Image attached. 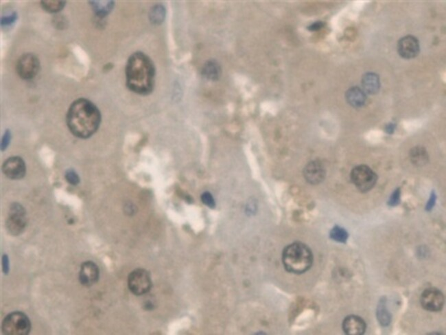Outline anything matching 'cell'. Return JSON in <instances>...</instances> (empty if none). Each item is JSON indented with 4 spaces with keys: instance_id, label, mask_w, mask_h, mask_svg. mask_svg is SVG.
Listing matches in <instances>:
<instances>
[{
    "instance_id": "1f68e13d",
    "label": "cell",
    "mask_w": 446,
    "mask_h": 335,
    "mask_svg": "<svg viewBox=\"0 0 446 335\" xmlns=\"http://www.w3.org/2000/svg\"><path fill=\"white\" fill-rule=\"evenodd\" d=\"M2 265L3 273L7 274L9 271V261L8 256H7L6 255H3L2 258Z\"/></svg>"
},
{
    "instance_id": "ac0fdd59",
    "label": "cell",
    "mask_w": 446,
    "mask_h": 335,
    "mask_svg": "<svg viewBox=\"0 0 446 335\" xmlns=\"http://www.w3.org/2000/svg\"><path fill=\"white\" fill-rule=\"evenodd\" d=\"M377 319L382 327H387L391 322V315L386 305V299L382 298L379 302L376 312Z\"/></svg>"
},
{
    "instance_id": "484cf974",
    "label": "cell",
    "mask_w": 446,
    "mask_h": 335,
    "mask_svg": "<svg viewBox=\"0 0 446 335\" xmlns=\"http://www.w3.org/2000/svg\"><path fill=\"white\" fill-rule=\"evenodd\" d=\"M400 193H400V188L395 190L392 195H391V197H390L389 202H388V205L391 206V207L398 206L400 202Z\"/></svg>"
},
{
    "instance_id": "2e32d148",
    "label": "cell",
    "mask_w": 446,
    "mask_h": 335,
    "mask_svg": "<svg viewBox=\"0 0 446 335\" xmlns=\"http://www.w3.org/2000/svg\"><path fill=\"white\" fill-rule=\"evenodd\" d=\"M362 86L365 93L369 94L378 93L380 88V79L378 74L373 72H368L364 74L362 79Z\"/></svg>"
},
{
    "instance_id": "d4e9b609",
    "label": "cell",
    "mask_w": 446,
    "mask_h": 335,
    "mask_svg": "<svg viewBox=\"0 0 446 335\" xmlns=\"http://www.w3.org/2000/svg\"><path fill=\"white\" fill-rule=\"evenodd\" d=\"M65 178H66L67 181H68L70 184L73 185V186H76V185L79 184L80 179L79 175H78L77 173L74 172L73 170H69V171L67 172L66 174H65Z\"/></svg>"
},
{
    "instance_id": "d6986e66",
    "label": "cell",
    "mask_w": 446,
    "mask_h": 335,
    "mask_svg": "<svg viewBox=\"0 0 446 335\" xmlns=\"http://www.w3.org/2000/svg\"><path fill=\"white\" fill-rule=\"evenodd\" d=\"M90 2L94 11L101 18L110 14L114 6L113 1H90Z\"/></svg>"
},
{
    "instance_id": "603a6c76",
    "label": "cell",
    "mask_w": 446,
    "mask_h": 335,
    "mask_svg": "<svg viewBox=\"0 0 446 335\" xmlns=\"http://www.w3.org/2000/svg\"><path fill=\"white\" fill-rule=\"evenodd\" d=\"M331 238L335 241L345 243L348 238V233L343 228L336 226L331 230Z\"/></svg>"
},
{
    "instance_id": "5bb4252c",
    "label": "cell",
    "mask_w": 446,
    "mask_h": 335,
    "mask_svg": "<svg viewBox=\"0 0 446 335\" xmlns=\"http://www.w3.org/2000/svg\"><path fill=\"white\" fill-rule=\"evenodd\" d=\"M342 329L348 335H361L365 333L367 325L360 317L349 316L344 319Z\"/></svg>"
},
{
    "instance_id": "30bf717a",
    "label": "cell",
    "mask_w": 446,
    "mask_h": 335,
    "mask_svg": "<svg viewBox=\"0 0 446 335\" xmlns=\"http://www.w3.org/2000/svg\"><path fill=\"white\" fill-rule=\"evenodd\" d=\"M398 54L404 59H413L420 53V46L418 39L414 36L407 35L402 37L398 44Z\"/></svg>"
},
{
    "instance_id": "ffe728a7",
    "label": "cell",
    "mask_w": 446,
    "mask_h": 335,
    "mask_svg": "<svg viewBox=\"0 0 446 335\" xmlns=\"http://www.w3.org/2000/svg\"><path fill=\"white\" fill-rule=\"evenodd\" d=\"M202 74L207 79L216 81L221 74V67L215 61H210L204 65Z\"/></svg>"
},
{
    "instance_id": "9c48e42d",
    "label": "cell",
    "mask_w": 446,
    "mask_h": 335,
    "mask_svg": "<svg viewBox=\"0 0 446 335\" xmlns=\"http://www.w3.org/2000/svg\"><path fill=\"white\" fill-rule=\"evenodd\" d=\"M421 304L424 309L431 312H438L443 309L444 296L440 290L435 288L426 289L420 298Z\"/></svg>"
},
{
    "instance_id": "cb8c5ba5",
    "label": "cell",
    "mask_w": 446,
    "mask_h": 335,
    "mask_svg": "<svg viewBox=\"0 0 446 335\" xmlns=\"http://www.w3.org/2000/svg\"><path fill=\"white\" fill-rule=\"evenodd\" d=\"M17 19V14L15 12H12L10 15L4 16L1 18V26H10L15 22Z\"/></svg>"
},
{
    "instance_id": "83f0119b",
    "label": "cell",
    "mask_w": 446,
    "mask_h": 335,
    "mask_svg": "<svg viewBox=\"0 0 446 335\" xmlns=\"http://www.w3.org/2000/svg\"><path fill=\"white\" fill-rule=\"evenodd\" d=\"M10 131L7 130L6 132H5L4 135H3V138L1 139V151H4L5 149L7 147H8L9 143H10Z\"/></svg>"
},
{
    "instance_id": "5b68a950",
    "label": "cell",
    "mask_w": 446,
    "mask_h": 335,
    "mask_svg": "<svg viewBox=\"0 0 446 335\" xmlns=\"http://www.w3.org/2000/svg\"><path fill=\"white\" fill-rule=\"evenodd\" d=\"M351 181L362 193L371 191L377 182V175L366 165L356 166L351 173Z\"/></svg>"
},
{
    "instance_id": "8fae6325",
    "label": "cell",
    "mask_w": 446,
    "mask_h": 335,
    "mask_svg": "<svg viewBox=\"0 0 446 335\" xmlns=\"http://www.w3.org/2000/svg\"><path fill=\"white\" fill-rule=\"evenodd\" d=\"M3 173L10 179H21L26 174V164L21 157H12L3 164Z\"/></svg>"
},
{
    "instance_id": "4316f807",
    "label": "cell",
    "mask_w": 446,
    "mask_h": 335,
    "mask_svg": "<svg viewBox=\"0 0 446 335\" xmlns=\"http://www.w3.org/2000/svg\"><path fill=\"white\" fill-rule=\"evenodd\" d=\"M201 200H202L203 203H204V204H206L207 206H208V207L211 208L215 207L216 204L215 199H214L211 194L208 193V192H206V193L203 194L202 196H201Z\"/></svg>"
},
{
    "instance_id": "4fadbf2b",
    "label": "cell",
    "mask_w": 446,
    "mask_h": 335,
    "mask_svg": "<svg viewBox=\"0 0 446 335\" xmlns=\"http://www.w3.org/2000/svg\"><path fill=\"white\" fill-rule=\"evenodd\" d=\"M304 177L309 184L316 185L322 183L326 177V170L322 163L313 161L304 168Z\"/></svg>"
},
{
    "instance_id": "e0dca14e",
    "label": "cell",
    "mask_w": 446,
    "mask_h": 335,
    "mask_svg": "<svg viewBox=\"0 0 446 335\" xmlns=\"http://www.w3.org/2000/svg\"><path fill=\"white\" fill-rule=\"evenodd\" d=\"M410 159L416 166H423L429 162V154L423 146H415L410 151Z\"/></svg>"
},
{
    "instance_id": "277c9868",
    "label": "cell",
    "mask_w": 446,
    "mask_h": 335,
    "mask_svg": "<svg viewBox=\"0 0 446 335\" xmlns=\"http://www.w3.org/2000/svg\"><path fill=\"white\" fill-rule=\"evenodd\" d=\"M2 332L8 335H26L30 333L31 324L28 317L21 312L10 313L2 322Z\"/></svg>"
},
{
    "instance_id": "7402d4cb",
    "label": "cell",
    "mask_w": 446,
    "mask_h": 335,
    "mask_svg": "<svg viewBox=\"0 0 446 335\" xmlns=\"http://www.w3.org/2000/svg\"><path fill=\"white\" fill-rule=\"evenodd\" d=\"M166 10L164 6L161 5H157L154 6L150 10L149 18L150 21L154 24H160L164 21Z\"/></svg>"
},
{
    "instance_id": "d6a6232c",
    "label": "cell",
    "mask_w": 446,
    "mask_h": 335,
    "mask_svg": "<svg viewBox=\"0 0 446 335\" xmlns=\"http://www.w3.org/2000/svg\"><path fill=\"white\" fill-rule=\"evenodd\" d=\"M395 124L394 123H389V124H387L385 127V131L387 133L392 134L393 132L395 131Z\"/></svg>"
},
{
    "instance_id": "3957f363",
    "label": "cell",
    "mask_w": 446,
    "mask_h": 335,
    "mask_svg": "<svg viewBox=\"0 0 446 335\" xmlns=\"http://www.w3.org/2000/svg\"><path fill=\"white\" fill-rule=\"evenodd\" d=\"M282 261L286 271L301 274L311 269L313 263V255L305 244L294 242L284 249Z\"/></svg>"
},
{
    "instance_id": "f546056e",
    "label": "cell",
    "mask_w": 446,
    "mask_h": 335,
    "mask_svg": "<svg viewBox=\"0 0 446 335\" xmlns=\"http://www.w3.org/2000/svg\"><path fill=\"white\" fill-rule=\"evenodd\" d=\"M437 200V195L435 194V192L433 191L432 193H431V197H430L429 202H428L427 206H426V210L427 211H431V210L433 209V207H434L435 203H436Z\"/></svg>"
},
{
    "instance_id": "44dd1931",
    "label": "cell",
    "mask_w": 446,
    "mask_h": 335,
    "mask_svg": "<svg viewBox=\"0 0 446 335\" xmlns=\"http://www.w3.org/2000/svg\"><path fill=\"white\" fill-rule=\"evenodd\" d=\"M65 3H66V1H61V0H56V1L48 0V1H41L42 8L44 9L45 11L50 12V13H57V12H59L64 8Z\"/></svg>"
},
{
    "instance_id": "8992f818",
    "label": "cell",
    "mask_w": 446,
    "mask_h": 335,
    "mask_svg": "<svg viewBox=\"0 0 446 335\" xmlns=\"http://www.w3.org/2000/svg\"><path fill=\"white\" fill-rule=\"evenodd\" d=\"M128 286L130 291L135 296L146 294L152 288L150 273L143 269L134 270L128 276Z\"/></svg>"
},
{
    "instance_id": "f1b7e54d",
    "label": "cell",
    "mask_w": 446,
    "mask_h": 335,
    "mask_svg": "<svg viewBox=\"0 0 446 335\" xmlns=\"http://www.w3.org/2000/svg\"><path fill=\"white\" fill-rule=\"evenodd\" d=\"M54 25L57 26V28L59 29L65 28V26L67 25L66 20L62 16H57V17L54 18Z\"/></svg>"
},
{
    "instance_id": "7a4b0ae2",
    "label": "cell",
    "mask_w": 446,
    "mask_h": 335,
    "mask_svg": "<svg viewBox=\"0 0 446 335\" xmlns=\"http://www.w3.org/2000/svg\"><path fill=\"white\" fill-rule=\"evenodd\" d=\"M155 68L152 60L143 52L132 54L126 66V86L139 95H148L153 92Z\"/></svg>"
},
{
    "instance_id": "7c38bea8",
    "label": "cell",
    "mask_w": 446,
    "mask_h": 335,
    "mask_svg": "<svg viewBox=\"0 0 446 335\" xmlns=\"http://www.w3.org/2000/svg\"><path fill=\"white\" fill-rule=\"evenodd\" d=\"M99 267L94 262H85L81 265L79 273V281L85 287H91L99 279Z\"/></svg>"
},
{
    "instance_id": "52a82bcc",
    "label": "cell",
    "mask_w": 446,
    "mask_h": 335,
    "mask_svg": "<svg viewBox=\"0 0 446 335\" xmlns=\"http://www.w3.org/2000/svg\"><path fill=\"white\" fill-rule=\"evenodd\" d=\"M26 226V211L19 204H13L10 208L6 227L8 232L13 236H17L23 232Z\"/></svg>"
},
{
    "instance_id": "6da1fadb",
    "label": "cell",
    "mask_w": 446,
    "mask_h": 335,
    "mask_svg": "<svg viewBox=\"0 0 446 335\" xmlns=\"http://www.w3.org/2000/svg\"><path fill=\"white\" fill-rule=\"evenodd\" d=\"M101 114L97 107L85 99L74 101L67 115L69 129L75 136L87 139L99 129Z\"/></svg>"
},
{
    "instance_id": "4dcf8cb0",
    "label": "cell",
    "mask_w": 446,
    "mask_h": 335,
    "mask_svg": "<svg viewBox=\"0 0 446 335\" xmlns=\"http://www.w3.org/2000/svg\"><path fill=\"white\" fill-rule=\"evenodd\" d=\"M325 23L323 21H316V22L312 23L309 26L307 27V29L309 31H318L324 26Z\"/></svg>"
},
{
    "instance_id": "ba28073f",
    "label": "cell",
    "mask_w": 446,
    "mask_h": 335,
    "mask_svg": "<svg viewBox=\"0 0 446 335\" xmlns=\"http://www.w3.org/2000/svg\"><path fill=\"white\" fill-rule=\"evenodd\" d=\"M40 69L39 60L37 56L27 53L21 56L17 64L18 75L21 79L30 80L38 74Z\"/></svg>"
},
{
    "instance_id": "9a60e30c",
    "label": "cell",
    "mask_w": 446,
    "mask_h": 335,
    "mask_svg": "<svg viewBox=\"0 0 446 335\" xmlns=\"http://www.w3.org/2000/svg\"><path fill=\"white\" fill-rule=\"evenodd\" d=\"M345 98L347 103L353 108H361L367 101L365 92L358 87L349 89L346 92Z\"/></svg>"
}]
</instances>
